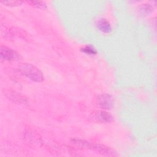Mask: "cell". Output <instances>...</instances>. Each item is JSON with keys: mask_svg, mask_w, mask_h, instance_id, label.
<instances>
[{"mask_svg": "<svg viewBox=\"0 0 157 157\" xmlns=\"http://www.w3.org/2000/svg\"><path fill=\"white\" fill-rule=\"evenodd\" d=\"M26 2L32 6H34L39 9H45L47 8L46 4L44 2L40 1H27Z\"/></svg>", "mask_w": 157, "mask_h": 157, "instance_id": "30bf717a", "label": "cell"}, {"mask_svg": "<svg viewBox=\"0 0 157 157\" xmlns=\"http://www.w3.org/2000/svg\"><path fill=\"white\" fill-rule=\"evenodd\" d=\"M4 94L12 101L18 103V104H25L26 102V99L22 95L18 94V93L10 90H4Z\"/></svg>", "mask_w": 157, "mask_h": 157, "instance_id": "5b68a950", "label": "cell"}, {"mask_svg": "<svg viewBox=\"0 0 157 157\" xmlns=\"http://www.w3.org/2000/svg\"><path fill=\"white\" fill-rule=\"evenodd\" d=\"M71 143L74 145L82 148H91V146H92V144L90 143L89 142L85 140H82L79 139H72L71 140Z\"/></svg>", "mask_w": 157, "mask_h": 157, "instance_id": "9c48e42d", "label": "cell"}, {"mask_svg": "<svg viewBox=\"0 0 157 157\" xmlns=\"http://www.w3.org/2000/svg\"><path fill=\"white\" fill-rule=\"evenodd\" d=\"M18 71L24 76L34 82H41L44 80L42 72L31 64L21 63L18 66Z\"/></svg>", "mask_w": 157, "mask_h": 157, "instance_id": "6da1fadb", "label": "cell"}, {"mask_svg": "<svg viewBox=\"0 0 157 157\" xmlns=\"http://www.w3.org/2000/svg\"><path fill=\"white\" fill-rule=\"evenodd\" d=\"M90 117L92 121L96 123H106L111 122L113 120L112 115L105 110L93 111L91 113Z\"/></svg>", "mask_w": 157, "mask_h": 157, "instance_id": "7a4b0ae2", "label": "cell"}, {"mask_svg": "<svg viewBox=\"0 0 157 157\" xmlns=\"http://www.w3.org/2000/svg\"><path fill=\"white\" fill-rule=\"evenodd\" d=\"M81 50L88 55H95L97 53L96 50L91 45H86L82 48Z\"/></svg>", "mask_w": 157, "mask_h": 157, "instance_id": "7c38bea8", "label": "cell"}, {"mask_svg": "<svg viewBox=\"0 0 157 157\" xmlns=\"http://www.w3.org/2000/svg\"><path fill=\"white\" fill-rule=\"evenodd\" d=\"M10 33L12 35L15 36L19 38L23 39H26L28 38V34L25 31L16 27L11 28L10 29Z\"/></svg>", "mask_w": 157, "mask_h": 157, "instance_id": "ba28073f", "label": "cell"}, {"mask_svg": "<svg viewBox=\"0 0 157 157\" xmlns=\"http://www.w3.org/2000/svg\"><path fill=\"white\" fill-rule=\"evenodd\" d=\"M97 27L100 31L105 33H109L112 30L110 23L104 18H101L98 20L97 23Z\"/></svg>", "mask_w": 157, "mask_h": 157, "instance_id": "52a82bcc", "label": "cell"}, {"mask_svg": "<svg viewBox=\"0 0 157 157\" xmlns=\"http://www.w3.org/2000/svg\"><path fill=\"white\" fill-rule=\"evenodd\" d=\"M153 7L151 6L149 4H144V6H142L141 7V8L140 9V11L141 14L142 15H148L150 13H151L153 11Z\"/></svg>", "mask_w": 157, "mask_h": 157, "instance_id": "8fae6325", "label": "cell"}, {"mask_svg": "<svg viewBox=\"0 0 157 157\" xmlns=\"http://www.w3.org/2000/svg\"><path fill=\"white\" fill-rule=\"evenodd\" d=\"M23 1H1V3L8 6H17L20 5Z\"/></svg>", "mask_w": 157, "mask_h": 157, "instance_id": "4fadbf2b", "label": "cell"}, {"mask_svg": "<svg viewBox=\"0 0 157 157\" xmlns=\"http://www.w3.org/2000/svg\"><path fill=\"white\" fill-rule=\"evenodd\" d=\"M91 149L94 150V151H96L98 153L105 155V156H115V152L113 151L112 149L110 148L101 144H92Z\"/></svg>", "mask_w": 157, "mask_h": 157, "instance_id": "8992f818", "label": "cell"}, {"mask_svg": "<svg viewBox=\"0 0 157 157\" xmlns=\"http://www.w3.org/2000/svg\"><path fill=\"white\" fill-rule=\"evenodd\" d=\"M0 57L1 59L7 61H16L20 59V55L17 52L5 45H1Z\"/></svg>", "mask_w": 157, "mask_h": 157, "instance_id": "3957f363", "label": "cell"}, {"mask_svg": "<svg viewBox=\"0 0 157 157\" xmlns=\"http://www.w3.org/2000/svg\"><path fill=\"white\" fill-rule=\"evenodd\" d=\"M96 104L104 109H111L113 106V98L109 94H102L99 95L96 98Z\"/></svg>", "mask_w": 157, "mask_h": 157, "instance_id": "277c9868", "label": "cell"}]
</instances>
